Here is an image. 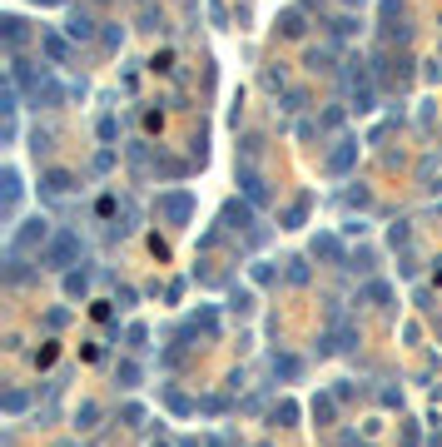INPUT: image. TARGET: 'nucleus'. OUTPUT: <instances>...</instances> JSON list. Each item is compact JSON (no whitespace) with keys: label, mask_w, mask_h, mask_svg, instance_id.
Instances as JSON below:
<instances>
[{"label":"nucleus","mask_w":442,"mask_h":447,"mask_svg":"<svg viewBox=\"0 0 442 447\" xmlns=\"http://www.w3.org/2000/svg\"><path fill=\"white\" fill-rule=\"evenodd\" d=\"M120 383H125V387H134V383H139V368H134V363H125V368H120Z\"/></svg>","instance_id":"f3484780"},{"label":"nucleus","mask_w":442,"mask_h":447,"mask_svg":"<svg viewBox=\"0 0 442 447\" xmlns=\"http://www.w3.org/2000/svg\"><path fill=\"white\" fill-rule=\"evenodd\" d=\"M343 6H363V0H343Z\"/></svg>","instance_id":"a211bd4d"},{"label":"nucleus","mask_w":442,"mask_h":447,"mask_svg":"<svg viewBox=\"0 0 442 447\" xmlns=\"http://www.w3.org/2000/svg\"><path fill=\"white\" fill-rule=\"evenodd\" d=\"M70 35H75V40H90V35H95V20H90V11H75V15H70Z\"/></svg>","instance_id":"0eeeda50"},{"label":"nucleus","mask_w":442,"mask_h":447,"mask_svg":"<svg viewBox=\"0 0 442 447\" xmlns=\"http://www.w3.org/2000/svg\"><path fill=\"white\" fill-rule=\"evenodd\" d=\"M159 209H164V219H170V224H184L189 209H194V199H189L184 189H174V194H164V199H159Z\"/></svg>","instance_id":"f03ea898"},{"label":"nucleus","mask_w":442,"mask_h":447,"mask_svg":"<svg viewBox=\"0 0 442 447\" xmlns=\"http://www.w3.org/2000/svg\"><path fill=\"white\" fill-rule=\"evenodd\" d=\"M284 35H303V15H298V11L284 15Z\"/></svg>","instance_id":"4468645a"},{"label":"nucleus","mask_w":442,"mask_h":447,"mask_svg":"<svg viewBox=\"0 0 442 447\" xmlns=\"http://www.w3.org/2000/svg\"><path fill=\"white\" fill-rule=\"evenodd\" d=\"M239 184L249 189V199H254V204H263V179H258V170H244V174H239Z\"/></svg>","instance_id":"6e6552de"},{"label":"nucleus","mask_w":442,"mask_h":447,"mask_svg":"<svg viewBox=\"0 0 442 447\" xmlns=\"http://www.w3.org/2000/svg\"><path fill=\"white\" fill-rule=\"evenodd\" d=\"M15 204H20V179L6 174V209H15Z\"/></svg>","instance_id":"ddd939ff"},{"label":"nucleus","mask_w":442,"mask_h":447,"mask_svg":"<svg viewBox=\"0 0 442 447\" xmlns=\"http://www.w3.org/2000/svg\"><path fill=\"white\" fill-rule=\"evenodd\" d=\"M353 154H358V144H353V139H338V149L328 154V174H348V164H353Z\"/></svg>","instance_id":"39448f33"},{"label":"nucleus","mask_w":442,"mask_h":447,"mask_svg":"<svg viewBox=\"0 0 442 447\" xmlns=\"http://www.w3.org/2000/svg\"><path fill=\"white\" fill-rule=\"evenodd\" d=\"M75 254H80V239H75V234H60V239H55V244H50V254H45V263H50V268H65V263H70Z\"/></svg>","instance_id":"f257e3e1"},{"label":"nucleus","mask_w":442,"mask_h":447,"mask_svg":"<svg viewBox=\"0 0 442 447\" xmlns=\"http://www.w3.org/2000/svg\"><path fill=\"white\" fill-rule=\"evenodd\" d=\"M40 40H45V50H50V60H55V65H65V60H70V45H65L60 35H50V30H45Z\"/></svg>","instance_id":"423d86ee"},{"label":"nucleus","mask_w":442,"mask_h":447,"mask_svg":"<svg viewBox=\"0 0 442 447\" xmlns=\"http://www.w3.org/2000/svg\"><path fill=\"white\" fill-rule=\"evenodd\" d=\"M313 254H323V259H343V249H338V239H333V234H323V239L313 244Z\"/></svg>","instance_id":"9d476101"},{"label":"nucleus","mask_w":442,"mask_h":447,"mask_svg":"<svg viewBox=\"0 0 442 447\" xmlns=\"http://www.w3.org/2000/svg\"><path fill=\"white\" fill-rule=\"evenodd\" d=\"M85 284H90L85 273H70V278H65V294H85Z\"/></svg>","instance_id":"dca6fc26"},{"label":"nucleus","mask_w":442,"mask_h":447,"mask_svg":"<svg viewBox=\"0 0 442 447\" xmlns=\"http://www.w3.org/2000/svg\"><path fill=\"white\" fill-rule=\"evenodd\" d=\"M65 189H70V174H60V170L45 174V194H65Z\"/></svg>","instance_id":"f8f14e48"},{"label":"nucleus","mask_w":442,"mask_h":447,"mask_svg":"<svg viewBox=\"0 0 442 447\" xmlns=\"http://www.w3.org/2000/svg\"><path fill=\"white\" fill-rule=\"evenodd\" d=\"M6 40H11V50H20V45H25V25H20L15 15L6 20Z\"/></svg>","instance_id":"9b49d317"},{"label":"nucleus","mask_w":442,"mask_h":447,"mask_svg":"<svg viewBox=\"0 0 442 447\" xmlns=\"http://www.w3.org/2000/svg\"><path fill=\"white\" fill-rule=\"evenodd\" d=\"M273 373H284V378H293V373H298V358H273Z\"/></svg>","instance_id":"2eb2a0df"},{"label":"nucleus","mask_w":442,"mask_h":447,"mask_svg":"<svg viewBox=\"0 0 442 447\" xmlns=\"http://www.w3.org/2000/svg\"><path fill=\"white\" fill-rule=\"evenodd\" d=\"M348 85H353V99H358V109H373V85H368V70H363V60H353V70H348Z\"/></svg>","instance_id":"7ed1b4c3"},{"label":"nucleus","mask_w":442,"mask_h":447,"mask_svg":"<svg viewBox=\"0 0 442 447\" xmlns=\"http://www.w3.org/2000/svg\"><path fill=\"white\" fill-rule=\"evenodd\" d=\"M303 214H308V199H293V204H289V214H284V229H298Z\"/></svg>","instance_id":"1a4fd4ad"},{"label":"nucleus","mask_w":442,"mask_h":447,"mask_svg":"<svg viewBox=\"0 0 442 447\" xmlns=\"http://www.w3.org/2000/svg\"><path fill=\"white\" fill-rule=\"evenodd\" d=\"M35 244H45V219H30L25 229L11 239V249H15V254H20V249H35Z\"/></svg>","instance_id":"20e7f679"}]
</instances>
